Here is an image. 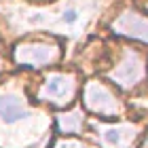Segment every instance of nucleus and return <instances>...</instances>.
I'll return each mask as SVG.
<instances>
[{
	"label": "nucleus",
	"instance_id": "obj_1",
	"mask_svg": "<svg viewBox=\"0 0 148 148\" xmlns=\"http://www.w3.org/2000/svg\"><path fill=\"white\" fill-rule=\"evenodd\" d=\"M144 74H146V68H144V62H142V57H140V53L127 51L121 66H116V70H112L108 76L119 87L131 89V87H136L140 80L144 78Z\"/></svg>",
	"mask_w": 148,
	"mask_h": 148
},
{
	"label": "nucleus",
	"instance_id": "obj_2",
	"mask_svg": "<svg viewBox=\"0 0 148 148\" xmlns=\"http://www.w3.org/2000/svg\"><path fill=\"white\" fill-rule=\"evenodd\" d=\"M57 55L59 49L49 42H28V45H19L15 49V62L19 66H34V68L55 62Z\"/></svg>",
	"mask_w": 148,
	"mask_h": 148
},
{
	"label": "nucleus",
	"instance_id": "obj_3",
	"mask_svg": "<svg viewBox=\"0 0 148 148\" xmlns=\"http://www.w3.org/2000/svg\"><path fill=\"white\" fill-rule=\"evenodd\" d=\"M74 89H76L74 76H70V74H51L45 80V85L40 87L38 97L53 104H66L72 99Z\"/></svg>",
	"mask_w": 148,
	"mask_h": 148
},
{
	"label": "nucleus",
	"instance_id": "obj_4",
	"mask_svg": "<svg viewBox=\"0 0 148 148\" xmlns=\"http://www.w3.org/2000/svg\"><path fill=\"white\" fill-rule=\"evenodd\" d=\"M85 104H87L89 110L97 112V114H104V116H114L119 112L116 97L99 83H89L85 87Z\"/></svg>",
	"mask_w": 148,
	"mask_h": 148
},
{
	"label": "nucleus",
	"instance_id": "obj_5",
	"mask_svg": "<svg viewBox=\"0 0 148 148\" xmlns=\"http://www.w3.org/2000/svg\"><path fill=\"white\" fill-rule=\"evenodd\" d=\"M112 30L114 34L129 36V38L142 40V42L148 45V19L136 11H125L123 15H119L112 21Z\"/></svg>",
	"mask_w": 148,
	"mask_h": 148
},
{
	"label": "nucleus",
	"instance_id": "obj_6",
	"mask_svg": "<svg viewBox=\"0 0 148 148\" xmlns=\"http://www.w3.org/2000/svg\"><path fill=\"white\" fill-rule=\"evenodd\" d=\"M25 116H28V110L19 95H13V93L0 95V119L4 123H17Z\"/></svg>",
	"mask_w": 148,
	"mask_h": 148
},
{
	"label": "nucleus",
	"instance_id": "obj_7",
	"mask_svg": "<svg viewBox=\"0 0 148 148\" xmlns=\"http://www.w3.org/2000/svg\"><path fill=\"white\" fill-rule=\"evenodd\" d=\"M133 138H136V129L129 127V125H119V127L102 129V142L110 148H125Z\"/></svg>",
	"mask_w": 148,
	"mask_h": 148
},
{
	"label": "nucleus",
	"instance_id": "obj_8",
	"mask_svg": "<svg viewBox=\"0 0 148 148\" xmlns=\"http://www.w3.org/2000/svg\"><path fill=\"white\" fill-rule=\"evenodd\" d=\"M57 125L64 133H78L80 127H83V114L80 110H72L66 114H59L57 116Z\"/></svg>",
	"mask_w": 148,
	"mask_h": 148
},
{
	"label": "nucleus",
	"instance_id": "obj_9",
	"mask_svg": "<svg viewBox=\"0 0 148 148\" xmlns=\"http://www.w3.org/2000/svg\"><path fill=\"white\" fill-rule=\"evenodd\" d=\"M62 23L64 25H68V28H74L78 21H80V11L76 9V6H68V9H64V13H62Z\"/></svg>",
	"mask_w": 148,
	"mask_h": 148
},
{
	"label": "nucleus",
	"instance_id": "obj_10",
	"mask_svg": "<svg viewBox=\"0 0 148 148\" xmlns=\"http://www.w3.org/2000/svg\"><path fill=\"white\" fill-rule=\"evenodd\" d=\"M55 148H83V146L76 144V142H62V144H57Z\"/></svg>",
	"mask_w": 148,
	"mask_h": 148
},
{
	"label": "nucleus",
	"instance_id": "obj_11",
	"mask_svg": "<svg viewBox=\"0 0 148 148\" xmlns=\"http://www.w3.org/2000/svg\"><path fill=\"white\" fill-rule=\"evenodd\" d=\"M144 148H148V142H146V146H144Z\"/></svg>",
	"mask_w": 148,
	"mask_h": 148
}]
</instances>
